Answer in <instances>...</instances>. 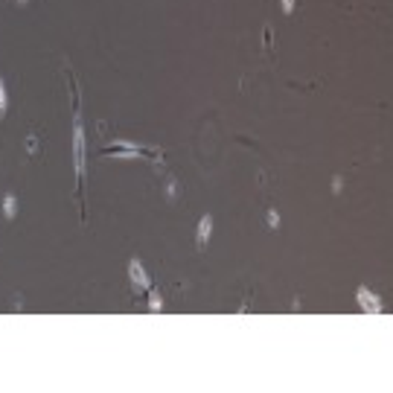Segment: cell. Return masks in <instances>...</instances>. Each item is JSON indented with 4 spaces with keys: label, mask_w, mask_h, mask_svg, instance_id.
I'll return each instance as SVG.
<instances>
[{
    "label": "cell",
    "mask_w": 393,
    "mask_h": 393,
    "mask_svg": "<svg viewBox=\"0 0 393 393\" xmlns=\"http://www.w3.org/2000/svg\"><path fill=\"white\" fill-rule=\"evenodd\" d=\"M268 224H271V227H280V213H277V210L268 213Z\"/></svg>",
    "instance_id": "11"
},
{
    "label": "cell",
    "mask_w": 393,
    "mask_h": 393,
    "mask_svg": "<svg viewBox=\"0 0 393 393\" xmlns=\"http://www.w3.org/2000/svg\"><path fill=\"white\" fill-rule=\"evenodd\" d=\"M280 9H283L286 15H291V12H294V0H280Z\"/></svg>",
    "instance_id": "10"
},
{
    "label": "cell",
    "mask_w": 393,
    "mask_h": 393,
    "mask_svg": "<svg viewBox=\"0 0 393 393\" xmlns=\"http://www.w3.org/2000/svg\"><path fill=\"white\" fill-rule=\"evenodd\" d=\"M210 233H213V216H204V219L198 222V230H195V242H198V248H204L207 245Z\"/></svg>",
    "instance_id": "5"
},
{
    "label": "cell",
    "mask_w": 393,
    "mask_h": 393,
    "mask_svg": "<svg viewBox=\"0 0 393 393\" xmlns=\"http://www.w3.org/2000/svg\"><path fill=\"white\" fill-rule=\"evenodd\" d=\"M128 277H131L134 289H140V291H149V289H152V280H149L146 268L140 265V259H131V262H128Z\"/></svg>",
    "instance_id": "3"
},
{
    "label": "cell",
    "mask_w": 393,
    "mask_h": 393,
    "mask_svg": "<svg viewBox=\"0 0 393 393\" xmlns=\"http://www.w3.org/2000/svg\"><path fill=\"white\" fill-rule=\"evenodd\" d=\"M73 166H76V195H79V204L85 207V198H82V189H85V128H82L76 87H73Z\"/></svg>",
    "instance_id": "1"
},
{
    "label": "cell",
    "mask_w": 393,
    "mask_h": 393,
    "mask_svg": "<svg viewBox=\"0 0 393 393\" xmlns=\"http://www.w3.org/2000/svg\"><path fill=\"white\" fill-rule=\"evenodd\" d=\"M262 47H265V50L274 47V29L271 26H265V32H262Z\"/></svg>",
    "instance_id": "8"
},
{
    "label": "cell",
    "mask_w": 393,
    "mask_h": 393,
    "mask_svg": "<svg viewBox=\"0 0 393 393\" xmlns=\"http://www.w3.org/2000/svg\"><path fill=\"white\" fill-rule=\"evenodd\" d=\"M20 3H26V0H20Z\"/></svg>",
    "instance_id": "13"
},
{
    "label": "cell",
    "mask_w": 393,
    "mask_h": 393,
    "mask_svg": "<svg viewBox=\"0 0 393 393\" xmlns=\"http://www.w3.org/2000/svg\"><path fill=\"white\" fill-rule=\"evenodd\" d=\"M6 105H9V96H6V85H3V79H0V117L6 114Z\"/></svg>",
    "instance_id": "9"
},
{
    "label": "cell",
    "mask_w": 393,
    "mask_h": 393,
    "mask_svg": "<svg viewBox=\"0 0 393 393\" xmlns=\"http://www.w3.org/2000/svg\"><path fill=\"white\" fill-rule=\"evenodd\" d=\"M35 149H38V137H29V140H26V152H35Z\"/></svg>",
    "instance_id": "12"
},
{
    "label": "cell",
    "mask_w": 393,
    "mask_h": 393,
    "mask_svg": "<svg viewBox=\"0 0 393 393\" xmlns=\"http://www.w3.org/2000/svg\"><path fill=\"white\" fill-rule=\"evenodd\" d=\"M149 291H152V300H149V309H152V312H160V309H163V300H160V294H157L154 289H149Z\"/></svg>",
    "instance_id": "7"
},
{
    "label": "cell",
    "mask_w": 393,
    "mask_h": 393,
    "mask_svg": "<svg viewBox=\"0 0 393 393\" xmlns=\"http://www.w3.org/2000/svg\"><path fill=\"white\" fill-rule=\"evenodd\" d=\"M15 213H17V198L9 192V195L3 198V216H6V219H15Z\"/></svg>",
    "instance_id": "6"
},
{
    "label": "cell",
    "mask_w": 393,
    "mask_h": 393,
    "mask_svg": "<svg viewBox=\"0 0 393 393\" xmlns=\"http://www.w3.org/2000/svg\"><path fill=\"white\" fill-rule=\"evenodd\" d=\"M102 154H117V157H152V160H157V157H160V149H146V146H137V143H128V140H117V143L105 146Z\"/></svg>",
    "instance_id": "2"
},
{
    "label": "cell",
    "mask_w": 393,
    "mask_h": 393,
    "mask_svg": "<svg viewBox=\"0 0 393 393\" xmlns=\"http://www.w3.org/2000/svg\"><path fill=\"white\" fill-rule=\"evenodd\" d=\"M356 300H359V306L364 309V312H382V300H379L373 291H367L364 286L356 291Z\"/></svg>",
    "instance_id": "4"
}]
</instances>
